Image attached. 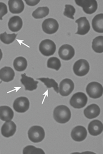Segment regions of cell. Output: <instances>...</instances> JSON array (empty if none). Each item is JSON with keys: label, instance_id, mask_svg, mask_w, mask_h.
<instances>
[{"label": "cell", "instance_id": "obj_26", "mask_svg": "<svg viewBox=\"0 0 103 154\" xmlns=\"http://www.w3.org/2000/svg\"><path fill=\"white\" fill-rule=\"evenodd\" d=\"M50 13V9L48 7H40L33 12L32 16L35 19H42L48 16Z\"/></svg>", "mask_w": 103, "mask_h": 154}, {"label": "cell", "instance_id": "obj_32", "mask_svg": "<svg viewBox=\"0 0 103 154\" xmlns=\"http://www.w3.org/2000/svg\"><path fill=\"white\" fill-rule=\"evenodd\" d=\"M26 3L30 6H34L37 5L40 2V0H25Z\"/></svg>", "mask_w": 103, "mask_h": 154}, {"label": "cell", "instance_id": "obj_9", "mask_svg": "<svg viewBox=\"0 0 103 154\" xmlns=\"http://www.w3.org/2000/svg\"><path fill=\"white\" fill-rule=\"evenodd\" d=\"M30 106V103L29 100L26 97L21 96L16 98L13 103V108L15 111L24 113L29 109Z\"/></svg>", "mask_w": 103, "mask_h": 154}, {"label": "cell", "instance_id": "obj_29", "mask_svg": "<svg viewBox=\"0 0 103 154\" xmlns=\"http://www.w3.org/2000/svg\"><path fill=\"white\" fill-rule=\"evenodd\" d=\"M23 154H45L44 150L35 147L33 146H27L24 148Z\"/></svg>", "mask_w": 103, "mask_h": 154}, {"label": "cell", "instance_id": "obj_11", "mask_svg": "<svg viewBox=\"0 0 103 154\" xmlns=\"http://www.w3.org/2000/svg\"><path fill=\"white\" fill-rule=\"evenodd\" d=\"M58 54L62 60L68 61L70 60L74 57L75 55V51L71 45L69 44H64L60 47Z\"/></svg>", "mask_w": 103, "mask_h": 154}, {"label": "cell", "instance_id": "obj_30", "mask_svg": "<svg viewBox=\"0 0 103 154\" xmlns=\"http://www.w3.org/2000/svg\"><path fill=\"white\" fill-rule=\"evenodd\" d=\"M76 13V9H75V8L70 5H65V8H64V11L63 14L66 16L67 17H69L70 19H74V15Z\"/></svg>", "mask_w": 103, "mask_h": 154}, {"label": "cell", "instance_id": "obj_10", "mask_svg": "<svg viewBox=\"0 0 103 154\" xmlns=\"http://www.w3.org/2000/svg\"><path fill=\"white\" fill-rule=\"evenodd\" d=\"M74 89V82L69 79H65L60 82L59 93L62 96H69Z\"/></svg>", "mask_w": 103, "mask_h": 154}, {"label": "cell", "instance_id": "obj_25", "mask_svg": "<svg viewBox=\"0 0 103 154\" xmlns=\"http://www.w3.org/2000/svg\"><path fill=\"white\" fill-rule=\"evenodd\" d=\"M37 80H39L41 82H42L48 88H53L54 90L56 93H59L58 84L54 79H49V78H39V79H37Z\"/></svg>", "mask_w": 103, "mask_h": 154}, {"label": "cell", "instance_id": "obj_8", "mask_svg": "<svg viewBox=\"0 0 103 154\" xmlns=\"http://www.w3.org/2000/svg\"><path fill=\"white\" fill-rule=\"evenodd\" d=\"M43 31L47 34H53L58 31L59 24L56 19L48 18L45 19L42 24Z\"/></svg>", "mask_w": 103, "mask_h": 154}, {"label": "cell", "instance_id": "obj_6", "mask_svg": "<svg viewBox=\"0 0 103 154\" xmlns=\"http://www.w3.org/2000/svg\"><path fill=\"white\" fill-rule=\"evenodd\" d=\"M72 69L76 75L78 76H84L89 73L90 66L86 60L80 59L74 63Z\"/></svg>", "mask_w": 103, "mask_h": 154}, {"label": "cell", "instance_id": "obj_14", "mask_svg": "<svg viewBox=\"0 0 103 154\" xmlns=\"http://www.w3.org/2000/svg\"><path fill=\"white\" fill-rule=\"evenodd\" d=\"M16 131V124L11 121H5L2 127L1 132L2 134L5 137H10L14 136Z\"/></svg>", "mask_w": 103, "mask_h": 154}, {"label": "cell", "instance_id": "obj_27", "mask_svg": "<svg viewBox=\"0 0 103 154\" xmlns=\"http://www.w3.org/2000/svg\"><path fill=\"white\" fill-rule=\"evenodd\" d=\"M47 66L49 69H54L58 71L60 69L61 66V63L60 60L57 57H51L48 60L47 62Z\"/></svg>", "mask_w": 103, "mask_h": 154}, {"label": "cell", "instance_id": "obj_31", "mask_svg": "<svg viewBox=\"0 0 103 154\" xmlns=\"http://www.w3.org/2000/svg\"><path fill=\"white\" fill-rule=\"evenodd\" d=\"M8 13V8L5 3L0 2V20H3V17Z\"/></svg>", "mask_w": 103, "mask_h": 154}, {"label": "cell", "instance_id": "obj_21", "mask_svg": "<svg viewBox=\"0 0 103 154\" xmlns=\"http://www.w3.org/2000/svg\"><path fill=\"white\" fill-rule=\"evenodd\" d=\"M14 112L13 109L8 106H0V119L3 121H8L13 119Z\"/></svg>", "mask_w": 103, "mask_h": 154}, {"label": "cell", "instance_id": "obj_7", "mask_svg": "<svg viewBox=\"0 0 103 154\" xmlns=\"http://www.w3.org/2000/svg\"><path fill=\"white\" fill-rule=\"evenodd\" d=\"M56 50L55 43L50 39H45L41 42L39 45V51L44 56L53 55Z\"/></svg>", "mask_w": 103, "mask_h": 154}, {"label": "cell", "instance_id": "obj_17", "mask_svg": "<svg viewBox=\"0 0 103 154\" xmlns=\"http://www.w3.org/2000/svg\"><path fill=\"white\" fill-rule=\"evenodd\" d=\"M8 25L9 29L11 31L18 32L23 27V20L20 16H15L9 19Z\"/></svg>", "mask_w": 103, "mask_h": 154}, {"label": "cell", "instance_id": "obj_23", "mask_svg": "<svg viewBox=\"0 0 103 154\" xmlns=\"http://www.w3.org/2000/svg\"><path fill=\"white\" fill-rule=\"evenodd\" d=\"M13 66L14 69L18 72L25 70L27 66V60L23 57H18L14 60Z\"/></svg>", "mask_w": 103, "mask_h": 154}, {"label": "cell", "instance_id": "obj_5", "mask_svg": "<svg viewBox=\"0 0 103 154\" xmlns=\"http://www.w3.org/2000/svg\"><path fill=\"white\" fill-rule=\"evenodd\" d=\"M75 3L78 6L82 7L83 11L88 14L95 13L98 9L96 0H75Z\"/></svg>", "mask_w": 103, "mask_h": 154}, {"label": "cell", "instance_id": "obj_34", "mask_svg": "<svg viewBox=\"0 0 103 154\" xmlns=\"http://www.w3.org/2000/svg\"><path fill=\"white\" fill-rule=\"evenodd\" d=\"M2 83V82H0V83Z\"/></svg>", "mask_w": 103, "mask_h": 154}, {"label": "cell", "instance_id": "obj_24", "mask_svg": "<svg viewBox=\"0 0 103 154\" xmlns=\"http://www.w3.org/2000/svg\"><path fill=\"white\" fill-rule=\"evenodd\" d=\"M92 48L96 53L103 52V36L100 35L95 38L92 42Z\"/></svg>", "mask_w": 103, "mask_h": 154}, {"label": "cell", "instance_id": "obj_16", "mask_svg": "<svg viewBox=\"0 0 103 154\" xmlns=\"http://www.w3.org/2000/svg\"><path fill=\"white\" fill-rule=\"evenodd\" d=\"M8 6L9 11L13 14L21 13L24 9V5L22 0H9Z\"/></svg>", "mask_w": 103, "mask_h": 154}, {"label": "cell", "instance_id": "obj_13", "mask_svg": "<svg viewBox=\"0 0 103 154\" xmlns=\"http://www.w3.org/2000/svg\"><path fill=\"white\" fill-rule=\"evenodd\" d=\"M76 23L78 24V31L76 34L86 35L90 31V24L86 17H81L78 19L76 21Z\"/></svg>", "mask_w": 103, "mask_h": 154}, {"label": "cell", "instance_id": "obj_28", "mask_svg": "<svg viewBox=\"0 0 103 154\" xmlns=\"http://www.w3.org/2000/svg\"><path fill=\"white\" fill-rule=\"evenodd\" d=\"M16 36H17V34H8L5 31L4 33L0 34V41H1L3 43L8 45L13 43L14 41Z\"/></svg>", "mask_w": 103, "mask_h": 154}, {"label": "cell", "instance_id": "obj_20", "mask_svg": "<svg viewBox=\"0 0 103 154\" xmlns=\"http://www.w3.org/2000/svg\"><path fill=\"white\" fill-rule=\"evenodd\" d=\"M14 76V72L11 67L5 66L0 70V80H2V82H11L13 80Z\"/></svg>", "mask_w": 103, "mask_h": 154}, {"label": "cell", "instance_id": "obj_15", "mask_svg": "<svg viewBox=\"0 0 103 154\" xmlns=\"http://www.w3.org/2000/svg\"><path fill=\"white\" fill-rule=\"evenodd\" d=\"M21 83L24 86L25 90L26 91H33L37 89L38 81L34 80L33 78L27 76L26 74L21 75Z\"/></svg>", "mask_w": 103, "mask_h": 154}, {"label": "cell", "instance_id": "obj_33", "mask_svg": "<svg viewBox=\"0 0 103 154\" xmlns=\"http://www.w3.org/2000/svg\"><path fill=\"white\" fill-rule=\"evenodd\" d=\"M3 58V53H2V49H0V62H1L2 59Z\"/></svg>", "mask_w": 103, "mask_h": 154}, {"label": "cell", "instance_id": "obj_3", "mask_svg": "<svg viewBox=\"0 0 103 154\" xmlns=\"http://www.w3.org/2000/svg\"><path fill=\"white\" fill-rule=\"evenodd\" d=\"M86 90L89 97L92 99H98L102 96V86L98 82H92L89 83L86 86Z\"/></svg>", "mask_w": 103, "mask_h": 154}, {"label": "cell", "instance_id": "obj_1", "mask_svg": "<svg viewBox=\"0 0 103 154\" xmlns=\"http://www.w3.org/2000/svg\"><path fill=\"white\" fill-rule=\"evenodd\" d=\"M53 117L57 122L65 124L71 119V112L66 106L60 105L54 109Z\"/></svg>", "mask_w": 103, "mask_h": 154}, {"label": "cell", "instance_id": "obj_2", "mask_svg": "<svg viewBox=\"0 0 103 154\" xmlns=\"http://www.w3.org/2000/svg\"><path fill=\"white\" fill-rule=\"evenodd\" d=\"M28 138L34 143H39L43 140L45 137V131L44 129L39 126L31 127L27 132Z\"/></svg>", "mask_w": 103, "mask_h": 154}, {"label": "cell", "instance_id": "obj_18", "mask_svg": "<svg viewBox=\"0 0 103 154\" xmlns=\"http://www.w3.org/2000/svg\"><path fill=\"white\" fill-rule=\"evenodd\" d=\"M102 123L99 120H93L88 125V131L93 136H99L102 133Z\"/></svg>", "mask_w": 103, "mask_h": 154}, {"label": "cell", "instance_id": "obj_12", "mask_svg": "<svg viewBox=\"0 0 103 154\" xmlns=\"http://www.w3.org/2000/svg\"><path fill=\"white\" fill-rule=\"evenodd\" d=\"M87 134L88 132L85 128L82 126H78L72 130L71 136L74 141L82 142L86 139Z\"/></svg>", "mask_w": 103, "mask_h": 154}, {"label": "cell", "instance_id": "obj_22", "mask_svg": "<svg viewBox=\"0 0 103 154\" xmlns=\"http://www.w3.org/2000/svg\"><path fill=\"white\" fill-rule=\"evenodd\" d=\"M92 26L95 31L98 33L103 32V14H99L92 19Z\"/></svg>", "mask_w": 103, "mask_h": 154}, {"label": "cell", "instance_id": "obj_4", "mask_svg": "<svg viewBox=\"0 0 103 154\" xmlns=\"http://www.w3.org/2000/svg\"><path fill=\"white\" fill-rule=\"evenodd\" d=\"M88 103L87 96L82 92H78L73 94L69 103L72 107L76 109L84 108Z\"/></svg>", "mask_w": 103, "mask_h": 154}, {"label": "cell", "instance_id": "obj_19", "mask_svg": "<svg viewBox=\"0 0 103 154\" xmlns=\"http://www.w3.org/2000/svg\"><path fill=\"white\" fill-rule=\"evenodd\" d=\"M101 109L96 104H92L84 110V114L85 116V117L88 119H94L97 118L98 116L100 114Z\"/></svg>", "mask_w": 103, "mask_h": 154}]
</instances>
